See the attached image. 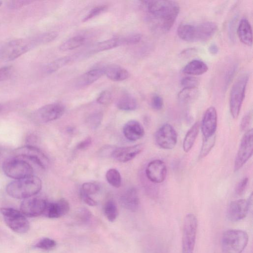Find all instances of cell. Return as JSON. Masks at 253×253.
I'll return each instance as SVG.
<instances>
[{"mask_svg": "<svg viewBox=\"0 0 253 253\" xmlns=\"http://www.w3.org/2000/svg\"><path fill=\"white\" fill-rule=\"evenodd\" d=\"M2 5V1H0V7H1Z\"/></svg>", "mask_w": 253, "mask_h": 253, "instance_id": "53", "label": "cell"}, {"mask_svg": "<svg viewBox=\"0 0 253 253\" xmlns=\"http://www.w3.org/2000/svg\"><path fill=\"white\" fill-rule=\"evenodd\" d=\"M151 105L154 110H160L164 106L163 100L161 96L155 95L152 98Z\"/></svg>", "mask_w": 253, "mask_h": 253, "instance_id": "45", "label": "cell"}, {"mask_svg": "<svg viewBox=\"0 0 253 253\" xmlns=\"http://www.w3.org/2000/svg\"><path fill=\"white\" fill-rule=\"evenodd\" d=\"M103 118V114L102 112H95L89 116L87 122L90 127L97 129L102 123Z\"/></svg>", "mask_w": 253, "mask_h": 253, "instance_id": "37", "label": "cell"}, {"mask_svg": "<svg viewBox=\"0 0 253 253\" xmlns=\"http://www.w3.org/2000/svg\"><path fill=\"white\" fill-rule=\"evenodd\" d=\"M143 149L142 145L120 147L115 149L112 152V157L120 162H127L136 157Z\"/></svg>", "mask_w": 253, "mask_h": 253, "instance_id": "19", "label": "cell"}, {"mask_svg": "<svg viewBox=\"0 0 253 253\" xmlns=\"http://www.w3.org/2000/svg\"><path fill=\"white\" fill-rule=\"evenodd\" d=\"M142 39V36L138 34L130 35L121 38L122 44H135L139 43Z\"/></svg>", "mask_w": 253, "mask_h": 253, "instance_id": "42", "label": "cell"}, {"mask_svg": "<svg viewBox=\"0 0 253 253\" xmlns=\"http://www.w3.org/2000/svg\"><path fill=\"white\" fill-rule=\"evenodd\" d=\"M33 1L28 0H18V1H11L8 2L7 6L9 9L17 10L24 7L30 5Z\"/></svg>", "mask_w": 253, "mask_h": 253, "instance_id": "43", "label": "cell"}, {"mask_svg": "<svg viewBox=\"0 0 253 253\" xmlns=\"http://www.w3.org/2000/svg\"><path fill=\"white\" fill-rule=\"evenodd\" d=\"M249 241L247 233L239 229H229L223 232L220 241L223 253H242Z\"/></svg>", "mask_w": 253, "mask_h": 253, "instance_id": "5", "label": "cell"}, {"mask_svg": "<svg viewBox=\"0 0 253 253\" xmlns=\"http://www.w3.org/2000/svg\"><path fill=\"white\" fill-rule=\"evenodd\" d=\"M80 197L82 200L89 206L93 207L98 205L97 201L92 198L90 195L85 193L82 190L80 191Z\"/></svg>", "mask_w": 253, "mask_h": 253, "instance_id": "49", "label": "cell"}, {"mask_svg": "<svg viewBox=\"0 0 253 253\" xmlns=\"http://www.w3.org/2000/svg\"><path fill=\"white\" fill-rule=\"evenodd\" d=\"M72 58L71 57H64L56 60L49 64L45 68V72L48 74H52L71 62Z\"/></svg>", "mask_w": 253, "mask_h": 253, "instance_id": "32", "label": "cell"}, {"mask_svg": "<svg viewBox=\"0 0 253 253\" xmlns=\"http://www.w3.org/2000/svg\"><path fill=\"white\" fill-rule=\"evenodd\" d=\"M122 206L128 210L136 212L140 206V199L137 190L134 188L126 191L120 197Z\"/></svg>", "mask_w": 253, "mask_h": 253, "instance_id": "21", "label": "cell"}, {"mask_svg": "<svg viewBox=\"0 0 253 253\" xmlns=\"http://www.w3.org/2000/svg\"><path fill=\"white\" fill-rule=\"evenodd\" d=\"M85 39L82 36L73 37L64 42L60 47L62 51H68L75 49L84 44Z\"/></svg>", "mask_w": 253, "mask_h": 253, "instance_id": "30", "label": "cell"}, {"mask_svg": "<svg viewBox=\"0 0 253 253\" xmlns=\"http://www.w3.org/2000/svg\"><path fill=\"white\" fill-rule=\"evenodd\" d=\"M155 140L159 147L170 150L173 149L177 145L178 134L171 125L166 123L162 125L157 131Z\"/></svg>", "mask_w": 253, "mask_h": 253, "instance_id": "12", "label": "cell"}, {"mask_svg": "<svg viewBox=\"0 0 253 253\" xmlns=\"http://www.w3.org/2000/svg\"><path fill=\"white\" fill-rule=\"evenodd\" d=\"M91 144V138L88 137L78 144L77 149L78 150H84L89 147Z\"/></svg>", "mask_w": 253, "mask_h": 253, "instance_id": "50", "label": "cell"}, {"mask_svg": "<svg viewBox=\"0 0 253 253\" xmlns=\"http://www.w3.org/2000/svg\"><path fill=\"white\" fill-rule=\"evenodd\" d=\"M2 168L7 177L15 180L31 177L34 174L33 167L28 161L15 156L7 159Z\"/></svg>", "mask_w": 253, "mask_h": 253, "instance_id": "6", "label": "cell"}, {"mask_svg": "<svg viewBox=\"0 0 253 253\" xmlns=\"http://www.w3.org/2000/svg\"><path fill=\"white\" fill-rule=\"evenodd\" d=\"M98 184L94 182H86L83 184L81 190L88 195L95 194L100 190Z\"/></svg>", "mask_w": 253, "mask_h": 253, "instance_id": "40", "label": "cell"}, {"mask_svg": "<svg viewBox=\"0 0 253 253\" xmlns=\"http://www.w3.org/2000/svg\"><path fill=\"white\" fill-rule=\"evenodd\" d=\"M58 37V34L56 32L46 33L36 36L38 46L49 43Z\"/></svg>", "mask_w": 253, "mask_h": 253, "instance_id": "35", "label": "cell"}, {"mask_svg": "<svg viewBox=\"0 0 253 253\" xmlns=\"http://www.w3.org/2000/svg\"><path fill=\"white\" fill-rule=\"evenodd\" d=\"M12 67L8 66L0 68V81L8 79L12 72Z\"/></svg>", "mask_w": 253, "mask_h": 253, "instance_id": "47", "label": "cell"}, {"mask_svg": "<svg viewBox=\"0 0 253 253\" xmlns=\"http://www.w3.org/2000/svg\"><path fill=\"white\" fill-rule=\"evenodd\" d=\"M199 95L197 88H183L178 95L179 101L182 104H187L193 102Z\"/></svg>", "mask_w": 253, "mask_h": 253, "instance_id": "28", "label": "cell"}, {"mask_svg": "<svg viewBox=\"0 0 253 253\" xmlns=\"http://www.w3.org/2000/svg\"><path fill=\"white\" fill-rule=\"evenodd\" d=\"M122 45L121 38H113L97 43L91 50L92 53L106 51Z\"/></svg>", "mask_w": 253, "mask_h": 253, "instance_id": "27", "label": "cell"}, {"mask_svg": "<svg viewBox=\"0 0 253 253\" xmlns=\"http://www.w3.org/2000/svg\"><path fill=\"white\" fill-rule=\"evenodd\" d=\"M217 25L213 22H205L198 25L182 24L177 30L179 37L189 42L205 41L211 39L216 33Z\"/></svg>", "mask_w": 253, "mask_h": 253, "instance_id": "2", "label": "cell"}, {"mask_svg": "<svg viewBox=\"0 0 253 253\" xmlns=\"http://www.w3.org/2000/svg\"><path fill=\"white\" fill-rule=\"evenodd\" d=\"M104 74V69H94L82 75L78 80L79 87L88 86L99 79Z\"/></svg>", "mask_w": 253, "mask_h": 253, "instance_id": "24", "label": "cell"}, {"mask_svg": "<svg viewBox=\"0 0 253 253\" xmlns=\"http://www.w3.org/2000/svg\"><path fill=\"white\" fill-rule=\"evenodd\" d=\"M252 115L250 112L247 113L242 119L240 124L241 131H245L249 127L251 121Z\"/></svg>", "mask_w": 253, "mask_h": 253, "instance_id": "48", "label": "cell"}, {"mask_svg": "<svg viewBox=\"0 0 253 253\" xmlns=\"http://www.w3.org/2000/svg\"><path fill=\"white\" fill-rule=\"evenodd\" d=\"M117 108L124 111H133L136 109L137 103L135 99L130 95H124L118 101Z\"/></svg>", "mask_w": 253, "mask_h": 253, "instance_id": "31", "label": "cell"}, {"mask_svg": "<svg viewBox=\"0 0 253 253\" xmlns=\"http://www.w3.org/2000/svg\"><path fill=\"white\" fill-rule=\"evenodd\" d=\"M181 83L183 88H197L199 82L195 77L188 76L183 78Z\"/></svg>", "mask_w": 253, "mask_h": 253, "instance_id": "41", "label": "cell"}, {"mask_svg": "<svg viewBox=\"0 0 253 253\" xmlns=\"http://www.w3.org/2000/svg\"><path fill=\"white\" fill-rule=\"evenodd\" d=\"M198 227L196 216L192 213L187 214L184 219L181 253H193Z\"/></svg>", "mask_w": 253, "mask_h": 253, "instance_id": "8", "label": "cell"}, {"mask_svg": "<svg viewBox=\"0 0 253 253\" xmlns=\"http://www.w3.org/2000/svg\"><path fill=\"white\" fill-rule=\"evenodd\" d=\"M200 129L199 122L195 123L187 131L183 142V149L188 152L192 148L198 135Z\"/></svg>", "mask_w": 253, "mask_h": 253, "instance_id": "26", "label": "cell"}, {"mask_svg": "<svg viewBox=\"0 0 253 253\" xmlns=\"http://www.w3.org/2000/svg\"><path fill=\"white\" fill-rule=\"evenodd\" d=\"M237 35L240 41L244 45L252 46L253 33L251 26L245 19L241 20L237 29Z\"/></svg>", "mask_w": 253, "mask_h": 253, "instance_id": "23", "label": "cell"}, {"mask_svg": "<svg viewBox=\"0 0 253 253\" xmlns=\"http://www.w3.org/2000/svg\"><path fill=\"white\" fill-rule=\"evenodd\" d=\"M104 74L113 81H123L130 76L128 71L119 66L109 65L104 68Z\"/></svg>", "mask_w": 253, "mask_h": 253, "instance_id": "22", "label": "cell"}, {"mask_svg": "<svg viewBox=\"0 0 253 253\" xmlns=\"http://www.w3.org/2000/svg\"><path fill=\"white\" fill-rule=\"evenodd\" d=\"M209 51L211 54L215 55L217 54L218 48L217 45L213 44L209 47Z\"/></svg>", "mask_w": 253, "mask_h": 253, "instance_id": "51", "label": "cell"}, {"mask_svg": "<svg viewBox=\"0 0 253 253\" xmlns=\"http://www.w3.org/2000/svg\"><path fill=\"white\" fill-rule=\"evenodd\" d=\"M217 124V110L214 107H210L205 112L201 124V129L204 138H208L215 135Z\"/></svg>", "mask_w": 253, "mask_h": 253, "instance_id": "17", "label": "cell"}, {"mask_svg": "<svg viewBox=\"0 0 253 253\" xmlns=\"http://www.w3.org/2000/svg\"><path fill=\"white\" fill-rule=\"evenodd\" d=\"M2 109H3L2 106L1 104H0V112H1L2 111Z\"/></svg>", "mask_w": 253, "mask_h": 253, "instance_id": "52", "label": "cell"}, {"mask_svg": "<svg viewBox=\"0 0 253 253\" xmlns=\"http://www.w3.org/2000/svg\"><path fill=\"white\" fill-rule=\"evenodd\" d=\"M112 100V95L108 91H103L97 98V102L101 105H107Z\"/></svg>", "mask_w": 253, "mask_h": 253, "instance_id": "44", "label": "cell"}, {"mask_svg": "<svg viewBox=\"0 0 253 253\" xmlns=\"http://www.w3.org/2000/svg\"><path fill=\"white\" fill-rule=\"evenodd\" d=\"M13 153L14 156L33 162L43 169H46L49 166V160L47 156L35 146H24L14 150Z\"/></svg>", "mask_w": 253, "mask_h": 253, "instance_id": "11", "label": "cell"}, {"mask_svg": "<svg viewBox=\"0 0 253 253\" xmlns=\"http://www.w3.org/2000/svg\"><path fill=\"white\" fill-rule=\"evenodd\" d=\"M248 80V74L241 75L234 83L231 90L229 98L230 112L234 119H236L240 114Z\"/></svg>", "mask_w": 253, "mask_h": 253, "instance_id": "7", "label": "cell"}, {"mask_svg": "<svg viewBox=\"0 0 253 253\" xmlns=\"http://www.w3.org/2000/svg\"><path fill=\"white\" fill-rule=\"evenodd\" d=\"M106 179L108 182L115 188H119L121 185V176L118 170L115 169L109 170L106 174Z\"/></svg>", "mask_w": 253, "mask_h": 253, "instance_id": "33", "label": "cell"}, {"mask_svg": "<svg viewBox=\"0 0 253 253\" xmlns=\"http://www.w3.org/2000/svg\"><path fill=\"white\" fill-rule=\"evenodd\" d=\"M57 246L55 240L49 238H44L38 242L35 247L44 250H50L54 249Z\"/></svg>", "mask_w": 253, "mask_h": 253, "instance_id": "36", "label": "cell"}, {"mask_svg": "<svg viewBox=\"0 0 253 253\" xmlns=\"http://www.w3.org/2000/svg\"><path fill=\"white\" fill-rule=\"evenodd\" d=\"M37 46L35 37L12 40L0 48V59L6 61L15 60Z\"/></svg>", "mask_w": 253, "mask_h": 253, "instance_id": "4", "label": "cell"}, {"mask_svg": "<svg viewBox=\"0 0 253 253\" xmlns=\"http://www.w3.org/2000/svg\"><path fill=\"white\" fill-rule=\"evenodd\" d=\"M248 183V179L244 178L242 179L236 185L235 192L237 195H241L244 192Z\"/></svg>", "mask_w": 253, "mask_h": 253, "instance_id": "46", "label": "cell"}, {"mask_svg": "<svg viewBox=\"0 0 253 253\" xmlns=\"http://www.w3.org/2000/svg\"><path fill=\"white\" fill-rule=\"evenodd\" d=\"M42 187L41 179L34 175L12 181L7 185L6 191L14 198L25 200L37 195Z\"/></svg>", "mask_w": 253, "mask_h": 253, "instance_id": "3", "label": "cell"}, {"mask_svg": "<svg viewBox=\"0 0 253 253\" xmlns=\"http://www.w3.org/2000/svg\"><path fill=\"white\" fill-rule=\"evenodd\" d=\"M208 70L207 65L203 61L194 60L188 63L183 68V72L190 75H200Z\"/></svg>", "mask_w": 253, "mask_h": 253, "instance_id": "25", "label": "cell"}, {"mask_svg": "<svg viewBox=\"0 0 253 253\" xmlns=\"http://www.w3.org/2000/svg\"><path fill=\"white\" fill-rule=\"evenodd\" d=\"M65 112V108L62 105L52 104L44 106L37 110L33 114V118L37 123H47L60 118Z\"/></svg>", "mask_w": 253, "mask_h": 253, "instance_id": "13", "label": "cell"}, {"mask_svg": "<svg viewBox=\"0 0 253 253\" xmlns=\"http://www.w3.org/2000/svg\"><path fill=\"white\" fill-rule=\"evenodd\" d=\"M145 173L148 179L154 183L163 182L167 176V168L164 161L156 159L150 162L146 167Z\"/></svg>", "mask_w": 253, "mask_h": 253, "instance_id": "16", "label": "cell"}, {"mask_svg": "<svg viewBox=\"0 0 253 253\" xmlns=\"http://www.w3.org/2000/svg\"><path fill=\"white\" fill-rule=\"evenodd\" d=\"M0 213L3 217L7 225L18 233H25L30 229V223L21 211L11 208H2Z\"/></svg>", "mask_w": 253, "mask_h": 253, "instance_id": "9", "label": "cell"}, {"mask_svg": "<svg viewBox=\"0 0 253 253\" xmlns=\"http://www.w3.org/2000/svg\"><path fill=\"white\" fill-rule=\"evenodd\" d=\"M124 136L128 140L135 142L143 137L145 130L142 125L136 120H131L126 123L123 127Z\"/></svg>", "mask_w": 253, "mask_h": 253, "instance_id": "20", "label": "cell"}, {"mask_svg": "<svg viewBox=\"0 0 253 253\" xmlns=\"http://www.w3.org/2000/svg\"><path fill=\"white\" fill-rule=\"evenodd\" d=\"M47 201L34 196L24 200L21 205V212L26 217H37L43 215Z\"/></svg>", "mask_w": 253, "mask_h": 253, "instance_id": "15", "label": "cell"}, {"mask_svg": "<svg viewBox=\"0 0 253 253\" xmlns=\"http://www.w3.org/2000/svg\"><path fill=\"white\" fill-rule=\"evenodd\" d=\"M253 152V131L248 130L243 136L234 162V171L239 170L251 158Z\"/></svg>", "mask_w": 253, "mask_h": 253, "instance_id": "10", "label": "cell"}, {"mask_svg": "<svg viewBox=\"0 0 253 253\" xmlns=\"http://www.w3.org/2000/svg\"><path fill=\"white\" fill-rule=\"evenodd\" d=\"M216 142V136L208 138H204L199 157L203 158L206 157L212 149Z\"/></svg>", "mask_w": 253, "mask_h": 253, "instance_id": "34", "label": "cell"}, {"mask_svg": "<svg viewBox=\"0 0 253 253\" xmlns=\"http://www.w3.org/2000/svg\"><path fill=\"white\" fill-rule=\"evenodd\" d=\"M108 9L106 5L97 6L93 8L90 13L83 19V22H86L100 15Z\"/></svg>", "mask_w": 253, "mask_h": 253, "instance_id": "39", "label": "cell"}, {"mask_svg": "<svg viewBox=\"0 0 253 253\" xmlns=\"http://www.w3.org/2000/svg\"><path fill=\"white\" fill-rule=\"evenodd\" d=\"M252 194L249 199H239L231 202L227 209L226 216L229 220L239 221L246 217L252 203Z\"/></svg>", "mask_w": 253, "mask_h": 253, "instance_id": "14", "label": "cell"}, {"mask_svg": "<svg viewBox=\"0 0 253 253\" xmlns=\"http://www.w3.org/2000/svg\"><path fill=\"white\" fill-rule=\"evenodd\" d=\"M92 217L91 211L86 208H81L76 214L77 220L82 223H86L90 220Z\"/></svg>", "mask_w": 253, "mask_h": 253, "instance_id": "38", "label": "cell"}, {"mask_svg": "<svg viewBox=\"0 0 253 253\" xmlns=\"http://www.w3.org/2000/svg\"><path fill=\"white\" fill-rule=\"evenodd\" d=\"M148 13L160 23V28L165 32H169L173 27L179 14L180 7L174 1H144Z\"/></svg>", "mask_w": 253, "mask_h": 253, "instance_id": "1", "label": "cell"}, {"mask_svg": "<svg viewBox=\"0 0 253 253\" xmlns=\"http://www.w3.org/2000/svg\"><path fill=\"white\" fill-rule=\"evenodd\" d=\"M104 212L106 217L110 222H114L119 214L117 206L112 199L106 202L104 206Z\"/></svg>", "mask_w": 253, "mask_h": 253, "instance_id": "29", "label": "cell"}, {"mask_svg": "<svg viewBox=\"0 0 253 253\" xmlns=\"http://www.w3.org/2000/svg\"><path fill=\"white\" fill-rule=\"evenodd\" d=\"M70 210V203L62 198L55 202H47L43 215L51 218H59L66 215Z\"/></svg>", "mask_w": 253, "mask_h": 253, "instance_id": "18", "label": "cell"}]
</instances>
